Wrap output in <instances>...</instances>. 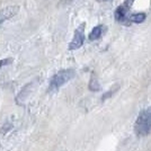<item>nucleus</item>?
<instances>
[{"instance_id":"nucleus-1","label":"nucleus","mask_w":151,"mask_h":151,"mask_svg":"<svg viewBox=\"0 0 151 151\" xmlns=\"http://www.w3.org/2000/svg\"><path fill=\"white\" fill-rule=\"evenodd\" d=\"M135 133L139 137L147 135L151 130V106L145 108L139 114L138 119L135 121V126H134Z\"/></svg>"},{"instance_id":"nucleus-2","label":"nucleus","mask_w":151,"mask_h":151,"mask_svg":"<svg viewBox=\"0 0 151 151\" xmlns=\"http://www.w3.org/2000/svg\"><path fill=\"white\" fill-rule=\"evenodd\" d=\"M76 72L73 69H64L60 70L55 75L51 78L50 86H49V90L50 91H55L59 88H61L64 83L71 80L75 77Z\"/></svg>"},{"instance_id":"nucleus-3","label":"nucleus","mask_w":151,"mask_h":151,"mask_svg":"<svg viewBox=\"0 0 151 151\" xmlns=\"http://www.w3.org/2000/svg\"><path fill=\"white\" fill-rule=\"evenodd\" d=\"M85 27H86V24L82 23L76 28L73 38L69 44V50H77L82 46L83 42H85Z\"/></svg>"},{"instance_id":"nucleus-4","label":"nucleus","mask_w":151,"mask_h":151,"mask_svg":"<svg viewBox=\"0 0 151 151\" xmlns=\"http://www.w3.org/2000/svg\"><path fill=\"white\" fill-rule=\"evenodd\" d=\"M19 10V7L16 5L13 6H7L2 9H0V26L2 25L6 20L13 18L14 16H16Z\"/></svg>"},{"instance_id":"nucleus-5","label":"nucleus","mask_w":151,"mask_h":151,"mask_svg":"<svg viewBox=\"0 0 151 151\" xmlns=\"http://www.w3.org/2000/svg\"><path fill=\"white\" fill-rule=\"evenodd\" d=\"M129 9H130V8H127L124 4L117 7L116 10H115V13H114V16H115L116 22H119V23H125V22H127V19H126V14L129 12Z\"/></svg>"},{"instance_id":"nucleus-6","label":"nucleus","mask_w":151,"mask_h":151,"mask_svg":"<svg viewBox=\"0 0 151 151\" xmlns=\"http://www.w3.org/2000/svg\"><path fill=\"white\" fill-rule=\"evenodd\" d=\"M105 31H106V27L104 25H98L96 26V27H94L93 29H91V32L89 33V40L90 41H96V40H99V38L103 36V34L105 33Z\"/></svg>"},{"instance_id":"nucleus-7","label":"nucleus","mask_w":151,"mask_h":151,"mask_svg":"<svg viewBox=\"0 0 151 151\" xmlns=\"http://www.w3.org/2000/svg\"><path fill=\"white\" fill-rule=\"evenodd\" d=\"M147 18V15L145 13H138V14H133L132 16L129 17V20L135 23V24H140L142 22H145V19Z\"/></svg>"},{"instance_id":"nucleus-8","label":"nucleus","mask_w":151,"mask_h":151,"mask_svg":"<svg viewBox=\"0 0 151 151\" xmlns=\"http://www.w3.org/2000/svg\"><path fill=\"white\" fill-rule=\"evenodd\" d=\"M89 89H90V90H93V91H97V90H99V89H101L99 83H98V81H97V79L95 78L94 75H93L91 79H90V82H89Z\"/></svg>"},{"instance_id":"nucleus-9","label":"nucleus","mask_w":151,"mask_h":151,"mask_svg":"<svg viewBox=\"0 0 151 151\" xmlns=\"http://www.w3.org/2000/svg\"><path fill=\"white\" fill-rule=\"evenodd\" d=\"M133 1H134V0H125V1H124V5H125L127 8H131Z\"/></svg>"},{"instance_id":"nucleus-10","label":"nucleus","mask_w":151,"mask_h":151,"mask_svg":"<svg viewBox=\"0 0 151 151\" xmlns=\"http://www.w3.org/2000/svg\"><path fill=\"white\" fill-rule=\"evenodd\" d=\"M97 1H99V2H105V1H108V0H97Z\"/></svg>"},{"instance_id":"nucleus-11","label":"nucleus","mask_w":151,"mask_h":151,"mask_svg":"<svg viewBox=\"0 0 151 151\" xmlns=\"http://www.w3.org/2000/svg\"><path fill=\"white\" fill-rule=\"evenodd\" d=\"M62 1H64V0H62ZM67 1H68V0H67Z\"/></svg>"}]
</instances>
